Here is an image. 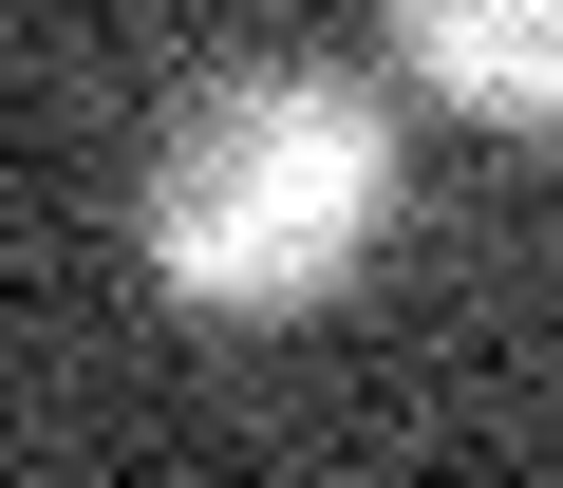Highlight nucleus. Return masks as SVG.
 <instances>
[{"label":"nucleus","mask_w":563,"mask_h":488,"mask_svg":"<svg viewBox=\"0 0 563 488\" xmlns=\"http://www.w3.org/2000/svg\"><path fill=\"white\" fill-rule=\"evenodd\" d=\"M395 225V132L320 57H244L169 113L151 151V282L207 320H301L357 282V244Z\"/></svg>","instance_id":"obj_1"},{"label":"nucleus","mask_w":563,"mask_h":488,"mask_svg":"<svg viewBox=\"0 0 563 488\" xmlns=\"http://www.w3.org/2000/svg\"><path fill=\"white\" fill-rule=\"evenodd\" d=\"M376 20H395V57H413L451 113L563 132V0H376Z\"/></svg>","instance_id":"obj_2"}]
</instances>
